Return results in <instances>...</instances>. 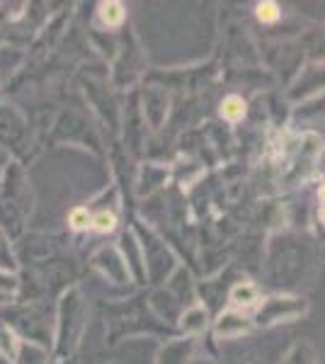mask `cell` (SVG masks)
Here are the masks:
<instances>
[{
    "label": "cell",
    "mask_w": 325,
    "mask_h": 364,
    "mask_svg": "<svg viewBox=\"0 0 325 364\" xmlns=\"http://www.w3.org/2000/svg\"><path fill=\"white\" fill-rule=\"evenodd\" d=\"M87 211L85 209H75L73 214H70V224H73V228H85L87 226Z\"/></svg>",
    "instance_id": "5b68a950"
},
{
    "label": "cell",
    "mask_w": 325,
    "mask_h": 364,
    "mask_svg": "<svg viewBox=\"0 0 325 364\" xmlns=\"http://www.w3.org/2000/svg\"><path fill=\"white\" fill-rule=\"evenodd\" d=\"M257 17H260V22H275L277 17H279V8H277V3H260Z\"/></svg>",
    "instance_id": "3957f363"
},
{
    "label": "cell",
    "mask_w": 325,
    "mask_h": 364,
    "mask_svg": "<svg viewBox=\"0 0 325 364\" xmlns=\"http://www.w3.org/2000/svg\"><path fill=\"white\" fill-rule=\"evenodd\" d=\"M221 112L223 117H228V119H240L245 112V105H243V100L240 97H228V100H223V107H221Z\"/></svg>",
    "instance_id": "6da1fadb"
},
{
    "label": "cell",
    "mask_w": 325,
    "mask_h": 364,
    "mask_svg": "<svg viewBox=\"0 0 325 364\" xmlns=\"http://www.w3.org/2000/svg\"><path fill=\"white\" fill-rule=\"evenodd\" d=\"M122 5L119 3H107L102 5V20L107 22V25H117V22H122Z\"/></svg>",
    "instance_id": "7a4b0ae2"
},
{
    "label": "cell",
    "mask_w": 325,
    "mask_h": 364,
    "mask_svg": "<svg viewBox=\"0 0 325 364\" xmlns=\"http://www.w3.org/2000/svg\"><path fill=\"white\" fill-rule=\"evenodd\" d=\"M117 224V219L107 211H102V214H97L95 219H92V226H95V231H112Z\"/></svg>",
    "instance_id": "277c9868"
}]
</instances>
